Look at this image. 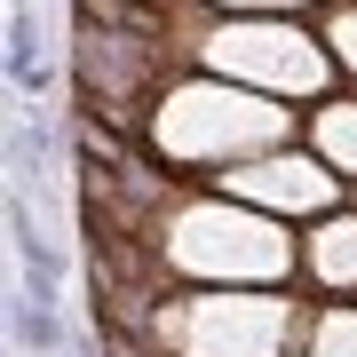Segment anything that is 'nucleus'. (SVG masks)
Wrapping results in <instances>:
<instances>
[{
    "label": "nucleus",
    "instance_id": "1",
    "mask_svg": "<svg viewBox=\"0 0 357 357\" xmlns=\"http://www.w3.org/2000/svg\"><path fill=\"white\" fill-rule=\"evenodd\" d=\"M8 88L16 96H40L48 88V48H40V16L16 0L8 8Z\"/></svg>",
    "mask_w": 357,
    "mask_h": 357
},
{
    "label": "nucleus",
    "instance_id": "2",
    "mask_svg": "<svg viewBox=\"0 0 357 357\" xmlns=\"http://www.w3.org/2000/svg\"><path fill=\"white\" fill-rule=\"evenodd\" d=\"M8 333H16V349H24V357H56V349H64V326H56V302H48V294H16V302H8Z\"/></svg>",
    "mask_w": 357,
    "mask_h": 357
},
{
    "label": "nucleus",
    "instance_id": "3",
    "mask_svg": "<svg viewBox=\"0 0 357 357\" xmlns=\"http://www.w3.org/2000/svg\"><path fill=\"white\" fill-rule=\"evenodd\" d=\"M318 270H326V278H357V222L318 230Z\"/></svg>",
    "mask_w": 357,
    "mask_h": 357
},
{
    "label": "nucleus",
    "instance_id": "4",
    "mask_svg": "<svg viewBox=\"0 0 357 357\" xmlns=\"http://www.w3.org/2000/svg\"><path fill=\"white\" fill-rule=\"evenodd\" d=\"M326 151L333 159H357V112H326Z\"/></svg>",
    "mask_w": 357,
    "mask_h": 357
},
{
    "label": "nucleus",
    "instance_id": "5",
    "mask_svg": "<svg viewBox=\"0 0 357 357\" xmlns=\"http://www.w3.org/2000/svg\"><path fill=\"white\" fill-rule=\"evenodd\" d=\"M318 357H357V326H349V318H333V326H326V342H318Z\"/></svg>",
    "mask_w": 357,
    "mask_h": 357
},
{
    "label": "nucleus",
    "instance_id": "6",
    "mask_svg": "<svg viewBox=\"0 0 357 357\" xmlns=\"http://www.w3.org/2000/svg\"><path fill=\"white\" fill-rule=\"evenodd\" d=\"M333 40H342V56L357 64V16H342V24H333Z\"/></svg>",
    "mask_w": 357,
    "mask_h": 357
}]
</instances>
